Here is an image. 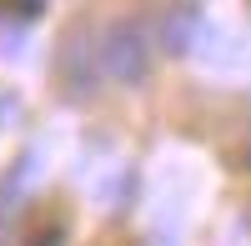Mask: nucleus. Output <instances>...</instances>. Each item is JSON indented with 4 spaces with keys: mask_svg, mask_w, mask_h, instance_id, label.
<instances>
[{
    "mask_svg": "<svg viewBox=\"0 0 251 246\" xmlns=\"http://www.w3.org/2000/svg\"><path fill=\"white\" fill-rule=\"evenodd\" d=\"M96 60H100V71L111 80L136 86V80H146V71H151V30H146L141 20H111V25L100 30V40H96Z\"/></svg>",
    "mask_w": 251,
    "mask_h": 246,
    "instance_id": "1",
    "label": "nucleus"
},
{
    "mask_svg": "<svg viewBox=\"0 0 251 246\" xmlns=\"http://www.w3.org/2000/svg\"><path fill=\"white\" fill-rule=\"evenodd\" d=\"M86 30H71L66 35V50H60V60H55V75H60V86H66L71 96H91L96 91V75H100V60H96V50H86Z\"/></svg>",
    "mask_w": 251,
    "mask_h": 246,
    "instance_id": "2",
    "label": "nucleus"
},
{
    "mask_svg": "<svg viewBox=\"0 0 251 246\" xmlns=\"http://www.w3.org/2000/svg\"><path fill=\"white\" fill-rule=\"evenodd\" d=\"M196 30H201V15H196L191 5L171 10V20H166V50H171V55H186V50L196 46Z\"/></svg>",
    "mask_w": 251,
    "mask_h": 246,
    "instance_id": "3",
    "label": "nucleus"
}]
</instances>
